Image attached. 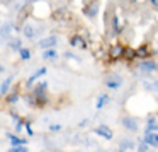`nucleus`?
<instances>
[{
	"label": "nucleus",
	"instance_id": "393cba45",
	"mask_svg": "<svg viewBox=\"0 0 158 152\" xmlns=\"http://www.w3.org/2000/svg\"><path fill=\"white\" fill-rule=\"evenodd\" d=\"M31 56H32V51L29 48H26V46L19 51V58L21 60H31Z\"/></svg>",
	"mask_w": 158,
	"mask_h": 152
},
{
	"label": "nucleus",
	"instance_id": "cd10ccee",
	"mask_svg": "<svg viewBox=\"0 0 158 152\" xmlns=\"http://www.w3.org/2000/svg\"><path fill=\"white\" fill-rule=\"evenodd\" d=\"M24 130H26V133H27V137H29V138L34 137V130H32V123H31V121H26Z\"/></svg>",
	"mask_w": 158,
	"mask_h": 152
},
{
	"label": "nucleus",
	"instance_id": "4c0bfd02",
	"mask_svg": "<svg viewBox=\"0 0 158 152\" xmlns=\"http://www.w3.org/2000/svg\"><path fill=\"white\" fill-rule=\"evenodd\" d=\"M72 152H80V150H72Z\"/></svg>",
	"mask_w": 158,
	"mask_h": 152
},
{
	"label": "nucleus",
	"instance_id": "412c9836",
	"mask_svg": "<svg viewBox=\"0 0 158 152\" xmlns=\"http://www.w3.org/2000/svg\"><path fill=\"white\" fill-rule=\"evenodd\" d=\"M41 56H43V60H49V62H55V60L60 58L58 51H56L55 48H51V50H43Z\"/></svg>",
	"mask_w": 158,
	"mask_h": 152
},
{
	"label": "nucleus",
	"instance_id": "bb28decb",
	"mask_svg": "<svg viewBox=\"0 0 158 152\" xmlns=\"http://www.w3.org/2000/svg\"><path fill=\"white\" fill-rule=\"evenodd\" d=\"M136 152H150V145H146L143 142V138H139L138 145H136Z\"/></svg>",
	"mask_w": 158,
	"mask_h": 152
},
{
	"label": "nucleus",
	"instance_id": "39448f33",
	"mask_svg": "<svg viewBox=\"0 0 158 152\" xmlns=\"http://www.w3.org/2000/svg\"><path fill=\"white\" fill-rule=\"evenodd\" d=\"M92 133H95L97 137H102L104 140H112L114 138L112 128L107 127V125H104V123H100V125H97L95 128H92Z\"/></svg>",
	"mask_w": 158,
	"mask_h": 152
},
{
	"label": "nucleus",
	"instance_id": "5701e85b",
	"mask_svg": "<svg viewBox=\"0 0 158 152\" xmlns=\"http://www.w3.org/2000/svg\"><path fill=\"white\" fill-rule=\"evenodd\" d=\"M110 55L116 58V56H123L124 55V48L121 45H114L112 48H110Z\"/></svg>",
	"mask_w": 158,
	"mask_h": 152
},
{
	"label": "nucleus",
	"instance_id": "1a4fd4ad",
	"mask_svg": "<svg viewBox=\"0 0 158 152\" xmlns=\"http://www.w3.org/2000/svg\"><path fill=\"white\" fill-rule=\"evenodd\" d=\"M46 74H48V69H46V67H39L36 72H32L31 75H29V79L26 80V86H27V87H32L43 75H46Z\"/></svg>",
	"mask_w": 158,
	"mask_h": 152
},
{
	"label": "nucleus",
	"instance_id": "f704fd0d",
	"mask_svg": "<svg viewBox=\"0 0 158 152\" xmlns=\"http://www.w3.org/2000/svg\"><path fill=\"white\" fill-rule=\"evenodd\" d=\"M116 152H127V150H123V149H117Z\"/></svg>",
	"mask_w": 158,
	"mask_h": 152
},
{
	"label": "nucleus",
	"instance_id": "ddd939ff",
	"mask_svg": "<svg viewBox=\"0 0 158 152\" xmlns=\"http://www.w3.org/2000/svg\"><path fill=\"white\" fill-rule=\"evenodd\" d=\"M12 84H14V75L10 74V75L5 77V79L2 80V84H0V96H7V94L10 92Z\"/></svg>",
	"mask_w": 158,
	"mask_h": 152
},
{
	"label": "nucleus",
	"instance_id": "2f4dec72",
	"mask_svg": "<svg viewBox=\"0 0 158 152\" xmlns=\"http://www.w3.org/2000/svg\"><path fill=\"white\" fill-rule=\"evenodd\" d=\"M19 152H29L27 145H19Z\"/></svg>",
	"mask_w": 158,
	"mask_h": 152
},
{
	"label": "nucleus",
	"instance_id": "ea45409f",
	"mask_svg": "<svg viewBox=\"0 0 158 152\" xmlns=\"http://www.w3.org/2000/svg\"><path fill=\"white\" fill-rule=\"evenodd\" d=\"M156 45H158V39H156Z\"/></svg>",
	"mask_w": 158,
	"mask_h": 152
},
{
	"label": "nucleus",
	"instance_id": "473e14b6",
	"mask_svg": "<svg viewBox=\"0 0 158 152\" xmlns=\"http://www.w3.org/2000/svg\"><path fill=\"white\" fill-rule=\"evenodd\" d=\"M148 2H150V4L153 5L155 9H158V0H148Z\"/></svg>",
	"mask_w": 158,
	"mask_h": 152
},
{
	"label": "nucleus",
	"instance_id": "2eb2a0df",
	"mask_svg": "<svg viewBox=\"0 0 158 152\" xmlns=\"http://www.w3.org/2000/svg\"><path fill=\"white\" fill-rule=\"evenodd\" d=\"M10 116H12V121H14V127H15V133L21 135L22 132H24L26 120H24V118H21L19 114H15V113H10Z\"/></svg>",
	"mask_w": 158,
	"mask_h": 152
},
{
	"label": "nucleus",
	"instance_id": "20e7f679",
	"mask_svg": "<svg viewBox=\"0 0 158 152\" xmlns=\"http://www.w3.org/2000/svg\"><path fill=\"white\" fill-rule=\"evenodd\" d=\"M121 127L129 133H138L139 132V121H138V118L131 116V114H124L121 118Z\"/></svg>",
	"mask_w": 158,
	"mask_h": 152
},
{
	"label": "nucleus",
	"instance_id": "a878e982",
	"mask_svg": "<svg viewBox=\"0 0 158 152\" xmlns=\"http://www.w3.org/2000/svg\"><path fill=\"white\" fill-rule=\"evenodd\" d=\"M48 132H51V133H60V132H63V125L61 123H49Z\"/></svg>",
	"mask_w": 158,
	"mask_h": 152
},
{
	"label": "nucleus",
	"instance_id": "58836bf2",
	"mask_svg": "<svg viewBox=\"0 0 158 152\" xmlns=\"http://www.w3.org/2000/svg\"><path fill=\"white\" fill-rule=\"evenodd\" d=\"M0 26H2V21H0Z\"/></svg>",
	"mask_w": 158,
	"mask_h": 152
},
{
	"label": "nucleus",
	"instance_id": "c756f323",
	"mask_svg": "<svg viewBox=\"0 0 158 152\" xmlns=\"http://www.w3.org/2000/svg\"><path fill=\"white\" fill-rule=\"evenodd\" d=\"M34 2H41V0H21L22 7H26V5H27V4H34Z\"/></svg>",
	"mask_w": 158,
	"mask_h": 152
},
{
	"label": "nucleus",
	"instance_id": "a19ab883",
	"mask_svg": "<svg viewBox=\"0 0 158 152\" xmlns=\"http://www.w3.org/2000/svg\"><path fill=\"white\" fill-rule=\"evenodd\" d=\"M134 2H138V0H134Z\"/></svg>",
	"mask_w": 158,
	"mask_h": 152
},
{
	"label": "nucleus",
	"instance_id": "72a5a7b5",
	"mask_svg": "<svg viewBox=\"0 0 158 152\" xmlns=\"http://www.w3.org/2000/svg\"><path fill=\"white\" fill-rule=\"evenodd\" d=\"M7 152H19V147H9Z\"/></svg>",
	"mask_w": 158,
	"mask_h": 152
},
{
	"label": "nucleus",
	"instance_id": "7ed1b4c3",
	"mask_svg": "<svg viewBox=\"0 0 158 152\" xmlns=\"http://www.w3.org/2000/svg\"><path fill=\"white\" fill-rule=\"evenodd\" d=\"M46 89H48V82H46V80L36 82L34 86H32V96H34L36 101H38V106H44L46 99H48V96H46Z\"/></svg>",
	"mask_w": 158,
	"mask_h": 152
},
{
	"label": "nucleus",
	"instance_id": "4468645a",
	"mask_svg": "<svg viewBox=\"0 0 158 152\" xmlns=\"http://www.w3.org/2000/svg\"><path fill=\"white\" fill-rule=\"evenodd\" d=\"M7 48L10 50V51H21L22 48H24V46H22V38L21 36H14V38H10L7 41Z\"/></svg>",
	"mask_w": 158,
	"mask_h": 152
},
{
	"label": "nucleus",
	"instance_id": "f03ea898",
	"mask_svg": "<svg viewBox=\"0 0 158 152\" xmlns=\"http://www.w3.org/2000/svg\"><path fill=\"white\" fill-rule=\"evenodd\" d=\"M123 86H124V77L121 74H109V75L104 77V87L106 89L117 92Z\"/></svg>",
	"mask_w": 158,
	"mask_h": 152
},
{
	"label": "nucleus",
	"instance_id": "6ab92c4d",
	"mask_svg": "<svg viewBox=\"0 0 158 152\" xmlns=\"http://www.w3.org/2000/svg\"><path fill=\"white\" fill-rule=\"evenodd\" d=\"M70 46H72V48H80V50H85V48H87V43L83 41V38H82V36L75 34V36H72V38H70Z\"/></svg>",
	"mask_w": 158,
	"mask_h": 152
},
{
	"label": "nucleus",
	"instance_id": "f257e3e1",
	"mask_svg": "<svg viewBox=\"0 0 158 152\" xmlns=\"http://www.w3.org/2000/svg\"><path fill=\"white\" fill-rule=\"evenodd\" d=\"M138 72L141 74V77L144 79H150L151 74L158 72V62L156 60H141L138 63Z\"/></svg>",
	"mask_w": 158,
	"mask_h": 152
},
{
	"label": "nucleus",
	"instance_id": "dca6fc26",
	"mask_svg": "<svg viewBox=\"0 0 158 152\" xmlns=\"http://www.w3.org/2000/svg\"><path fill=\"white\" fill-rule=\"evenodd\" d=\"M83 12H85V16H87L89 19H95L97 14H99V2H97V0H94L90 5H87Z\"/></svg>",
	"mask_w": 158,
	"mask_h": 152
},
{
	"label": "nucleus",
	"instance_id": "f8f14e48",
	"mask_svg": "<svg viewBox=\"0 0 158 152\" xmlns=\"http://www.w3.org/2000/svg\"><path fill=\"white\" fill-rule=\"evenodd\" d=\"M143 142L146 145H150V147H153V149H158V132L156 133H151V132H146L144 130V133H143Z\"/></svg>",
	"mask_w": 158,
	"mask_h": 152
},
{
	"label": "nucleus",
	"instance_id": "f3484780",
	"mask_svg": "<svg viewBox=\"0 0 158 152\" xmlns=\"http://www.w3.org/2000/svg\"><path fill=\"white\" fill-rule=\"evenodd\" d=\"M143 87H144V91H148V92L158 94V79H144L143 80Z\"/></svg>",
	"mask_w": 158,
	"mask_h": 152
},
{
	"label": "nucleus",
	"instance_id": "4be33fe9",
	"mask_svg": "<svg viewBox=\"0 0 158 152\" xmlns=\"http://www.w3.org/2000/svg\"><path fill=\"white\" fill-rule=\"evenodd\" d=\"M19 99H21V94H19L17 91H10V92L7 94V103H9V104L19 103Z\"/></svg>",
	"mask_w": 158,
	"mask_h": 152
},
{
	"label": "nucleus",
	"instance_id": "7c9ffc66",
	"mask_svg": "<svg viewBox=\"0 0 158 152\" xmlns=\"http://www.w3.org/2000/svg\"><path fill=\"white\" fill-rule=\"evenodd\" d=\"M138 55H146V46H141V48L138 50Z\"/></svg>",
	"mask_w": 158,
	"mask_h": 152
},
{
	"label": "nucleus",
	"instance_id": "b1692460",
	"mask_svg": "<svg viewBox=\"0 0 158 152\" xmlns=\"http://www.w3.org/2000/svg\"><path fill=\"white\" fill-rule=\"evenodd\" d=\"M63 58H65V60H73V62H77V63H82V58L77 56L73 51H65V53H63Z\"/></svg>",
	"mask_w": 158,
	"mask_h": 152
},
{
	"label": "nucleus",
	"instance_id": "79ce46f5",
	"mask_svg": "<svg viewBox=\"0 0 158 152\" xmlns=\"http://www.w3.org/2000/svg\"><path fill=\"white\" fill-rule=\"evenodd\" d=\"M0 65H2V63H0Z\"/></svg>",
	"mask_w": 158,
	"mask_h": 152
},
{
	"label": "nucleus",
	"instance_id": "c85d7f7f",
	"mask_svg": "<svg viewBox=\"0 0 158 152\" xmlns=\"http://www.w3.org/2000/svg\"><path fill=\"white\" fill-rule=\"evenodd\" d=\"M94 120V118H90V116H87V118H83V120L82 121H80V123H78V127L80 128H83V127H87V125H89L90 123V121H92Z\"/></svg>",
	"mask_w": 158,
	"mask_h": 152
},
{
	"label": "nucleus",
	"instance_id": "9d476101",
	"mask_svg": "<svg viewBox=\"0 0 158 152\" xmlns=\"http://www.w3.org/2000/svg\"><path fill=\"white\" fill-rule=\"evenodd\" d=\"M136 142L131 137H121L117 140V149H123V150H136Z\"/></svg>",
	"mask_w": 158,
	"mask_h": 152
},
{
	"label": "nucleus",
	"instance_id": "c9c22d12",
	"mask_svg": "<svg viewBox=\"0 0 158 152\" xmlns=\"http://www.w3.org/2000/svg\"><path fill=\"white\" fill-rule=\"evenodd\" d=\"M155 55H158V48H156V50H155Z\"/></svg>",
	"mask_w": 158,
	"mask_h": 152
},
{
	"label": "nucleus",
	"instance_id": "e433bc0d",
	"mask_svg": "<svg viewBox=\"0 0 158 152\" xmlns=\"http://www.w3.org/2000/svg\"><path fill=\"white\" fill-rule=\"evenodd\" d=\"M7 2H9V4H10V2H14V0H7Z\"/></svg>",
	"mask_w": 158,
	"mask_h": 152
},
{
	"label": "nucleus",
	"instance_id": "a211bd4d",
	"mask_svg": "<svg viewBox=\"0 0 158 152\" xmlns=\"http://www.w3.org/2000/svg\"><path fill=\"white\" fill-rule=\"evenodd\" d=\"M144 130L146 132H151V133H156L158 132V118L156 116H148L146 118V127H144Z\"/></svg>",
	"mask_w": 158,
	"mask_h": 152
},
{
	"label": "nucleus",
	"instance_id": "423d86ee",
	"mask_svg": "<svg viewBox=\"0 0 158 152\" xmlns=\"http://www.w3.org/2000/svg\"><path fill=\"white\" fill-rule=\"evenodd\" d=\"M58 43H60L58 36H56V34H49V36H44L43 39H39L38 46H39V48H43V50H51V48H55Z\"/></svg>",
	"mask_w": 158,
	"mask_h": 152
},
{
	"label": "nucleus",
	"instance_id": "0eeeda50",
	"mask_svg": "<svg viewBox=\"0 0 158 152\" xmlns=\"http://www.w3.org/2000/svg\"><path fill=\"white\" fill-rule=\"evenodd\" d=\"M14 31H15V22L14 21H4L2 26H0V38L9 41Z\"/></svg>",
	"mask_w": 158,
	"mask_h": 152
},
{
	"label": "nucleus",
	"instance_id": "aec40b11",
	"mask_svg": "<svg viewBox=\"0 0 158 152\" xmlns=\"http://www.w3.org/2000/svg\"><path fill=\"white\" fill-rule=\"evenodd\" d=\"M22 36H24L26 39H34L36 28L31 24V22H26V24H24V28H22Z\"/></svg>",
	"mask_w": 158,
	"mask_h": 152
},
{
	"label": "nucleus",
	"instance_id": "6e6552de",
	"mask_svg": "<svg viewBox=\"0 0 158 152\" xmlns=\"http://www.w3.org/2000/svg\"><path fill=\"white\" fill-rule=\"evenodd\" d=\"M5 138L10 142V147H19V145H27L29 144V138L19 137V135L12 133V132H5Z\"/></svg>",
	"mask_w": 158,
	"mask_h": 152
},
{
	"label": "nucleus",
	"instance_id": "9b49d317",
	"mask_svg": "<svg viewBox=\"0 0 158 152\" xmlns=\"http://www.w3.org/2000/svg\"><path fill=\"white\" fill-rule=\"evenodd\" d=\"M109 103H110V96L107 92H100L99 96L95 97V110L97 111H100V110H104L106 106H109Z\"/></svg>",
	"mask_w": 158,
	"mask_h": 152
}]
</instances>
